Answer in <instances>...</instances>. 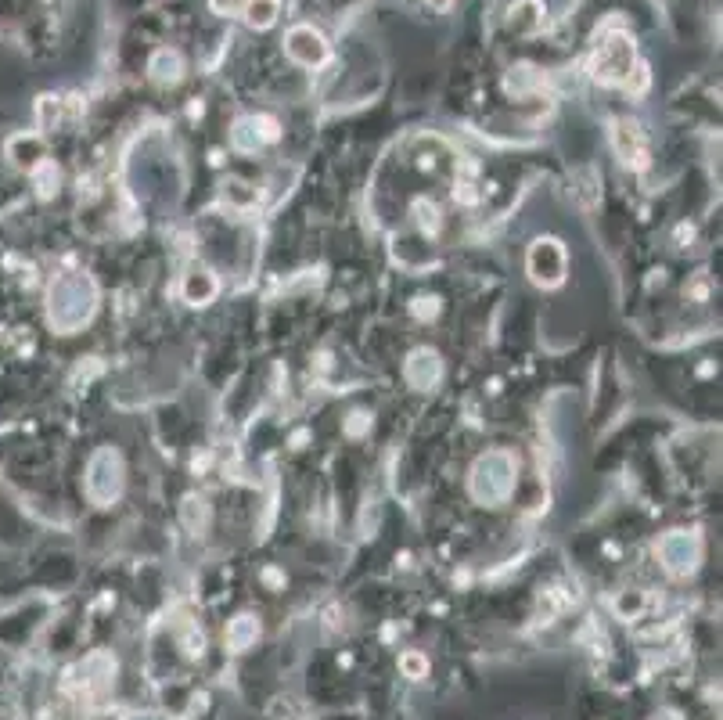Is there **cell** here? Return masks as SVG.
<instances>
[{
  "instance_id": "3",
  "label": "cell",
  "mask_w": 723,
  "mask_h": 720,
  "mask_svg": "<svg viewBox=\"0 0 723 720\" xmlns=\"http://www.w3.org/2000/svg\"><path fill=\"white\" fill-rule=\"evenodd\" d=\"M105 720H119V717H105Z\"/></svg>"
},
{
  "instance_id": "1",
  "label": "cell",
  "mask_w": 723,
  "mask_h": 720,
  "mask_svg": "<svg viewBox=\"0 0 723 720\" xmlns=\"http://www.w3.org/2000/svg\"><path fill=\"white\" fill-rule=\"evenodd\" d=\"M259 634V623L252 620V616H238V620L231 623V630H227V641H231V648H249L252 641H256Z\"/></svg>"
},
{
  "instance_id": "2",
  "label": "cell",
  "mask_w": 723,
  "mask_h": 720,
  "mask_svg": "<svg viewBox=\"0 0 723 720\" xmlns=\"http://www.w3.org/2000/svg\"><path fill=\"white\" fill-rule=\"evenodd\" d=\"M400 670L407 677H414V681H421V677L429 674V659L421 656V652H407V656H400Z\"/></svg>"
}]
</instances>
